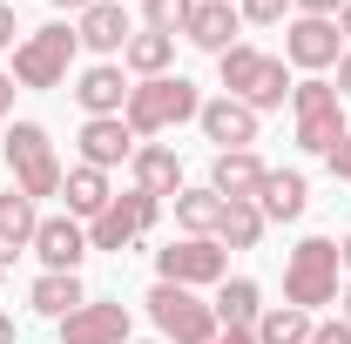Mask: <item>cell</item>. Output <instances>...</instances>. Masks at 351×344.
<instances>
[{
	"instance_id": "cell-21",
	"label": "cell",
	"mask_w": 351,
	"mask_h": 344,
	"mask_svg": "<svg viewBox=\"0 0 351 344\" xmlns=\"http://www.w3.org/2000/svg\"><path fill=\"white\" fill-rule=\"evenodd\" d=\"M27 304H34L41 317H54V324H61L68 310H82V304H88L82 270H41V277H34V291H27Z\"/></svg>"
},
{
	"instance_id": "cell-11",
	"label": "cell",
	"mask_w": 351,
	"mask_h": 344,
	"mask_svg": "<svg viewBox=\"0 0 351 344\" xmlns=\"http://www.w3.org/2000/svg\"><path fill=\"white\" fill-rule=\"evenodd\" d=\"M61 344H129V304L88 297L82 310L61 317Z\"/></svg>"
},
{
	"instance_id": "cell-32",
	"label": "cell",
	"mask_w": 351,
	"mask_h": 344,
	"mask_svg": "<svg viewBox=\"0 0 351 344\" xmlns=\"http://www.w3.org/2000/svg\"><path fill=\"white\" fill-rule=\"evenodd\" d=\"M324 162H331V175H338V182L351 189V135L338 142V149H331V156H324Z\"/></svg>"
},
{
	"instance_id": "cell-12",
	"label": "cell",
	"mask_w": 351,
	"mask_h": 344,
	"mask_svg": "<svg viewBox=\"0 0 351 344\" xmlns=\"http://www.w3.org/2000/svg\"><path fill=\"white\" fill-rule=\"evenodd\" d=\"M75 142H82V162H88V169H101V175L122 169V162L135 156V129L122 122V115H88Z\"/></svg>"
},
{
	"instance_id": "cell-31",
	"label": "cell",
	"mask_w": 351,
	"mask_h": 344,
	"mask_svg": "<svg viewBox=\"0 0 351 344\" xmlns=\"http://www.w3.org/2000/svg\"><path fill=\"white\" fill-rule=\"evenodd\" d=\"M304 344H351V324H345V317H331V324H317Z\"/></svg>"
},
{
	"instance_id": "cell-42",
	"label": "cell",
	"mask_w": 351,
	"mask_h": 344,
	"mask_svg": "<svg viewBox=\"0 0 351 344\" xmlns=\"http://www.w3.org/2000/svg\"><path fill=\"white\" fill-rule=\"evenodd\" d=\"M338 304H345V310H338V317H345V324H351V284H345V297H338Z\"/></svg>"
},
{
	"instance_id": "cell-9",
	"label": "cell",
	"mask_w": 351,
	"mask_h": 344,
	"mask_svg": "<svg viewBox=\"0 0 351 344\" xmlns=\"http://www.w3.org/2000/svg\"><path fill=\"white\" fill-rule=\"evenodd\" d=\"M230 277V250L217 236H182L169 250H156V284H182V291H203Z\"/></svg>"
},
{
	"instance_id": "cell-22",
	"label": "cell",
	"mask_w": 351,
	"mask_h": 344,
	"mask_svg": "<svg viewBox=\"0 0 351 344\" xmlns=\"http://www.w3.org/2000/svg\"><path fill=\"white\" fill-rule=\"evenodd\" d=\"M169 61H176V34H156V27H135L129 47H122V68H129V75H142V82L169 75Z\"/></svg>"
},
{
	"instance_id": "cell-28",
	"label": "cell",
	"mask_w": 351,
	"mask_h": 344,
	"mask_svg": "<svg viewBox=\"0 0 351 344\" xmlns=\"http://www.w3.org/2000/svg\"><path fill=\"white\" fill-rule=\"evenodd\" d=\"M317 324H311V310H298V304H270L257 317V344H304Z\"/></svg>"
},
{
	"instance_id": "cell-43",
	"label": "cell",
	"mask_w": 351,
	"mask_h": 344,
	"mask_svg": "<svg viewBox=\"0 0 351 344\" xmlns=\"http://www.w3.org/2000/svg\"><path fill=\"white\" fill-rule=\"evenodd\" d=\"M0 284H7V250H0Z\"/></svg>"
},
{
	"instance_id": "cell-6",
	"label": "cell",
	"mask_w": 351,
	"mask_h": 344,
	"mask_svg": "<svg viewBox=\"0 0 351 344\" xmlns=\"http://www.w3.org/2000/svg\"><path fill=\"white\" fill-rule=\"evenodd\" d=\"M7 175H14V189L21 196H61V156H54V142H47L41 122H14L7 129Z\"/></svg>"
},
{
	"instance_id": "cell-16",
	"label": "cell",
	"mask_w": 351,
	"mask_h": 344,
	"mask_svg": "<svg viewBox=\"0 0 351 344\" xmlns=\"http://www.w3.org/2000/svg\"><path fill=\"white\" fill-rule=\"evenodd\" d=\"M75 34H82L88 54H122L135 27H129V7L122 0H95L88 14H75Z\"/></svg>"
},
{
	"instance_id": "cell-19",
	"label": "cell",
	"mask_w": 351,
	"mask_h": 344,
	"mask_svg": "<svg viewBox=\"0 0 351 344\" xmlns=\"http://www.w3.org/2000/svg\"><path fill=\"white\" fill-rule=\"evenodd\" d=\"M129 88L135 82L115 68V61H95L82 82H75V101H82L88 115H122V108H129Z\"/></svg>"
},
{
	"instance_id": "cell-13",
	"label": "cell",
	"mask_w": 351,
	"mask_h": 344,
	"mask_svg": "<svg viewBox=\"0 0 351 344\" xmlns=\"http://www.w3.org/2000/svg\"><path fill=\"white\" fill-rule=\"evenodd\" d=\"M196 129L217 142V156H230V149H250V142H257V108H243V101L217 95V101H203V108H196Z\"/></svg>"
},
{
	"instance_id": "cell-36",
	"label": "cell",
	"mask_w": 351,
	"mask_h": 344,
	"mask_svg": "<svg viewBox=\"0 0 351 344\" xmlns=\"http://www.w3.org/2000/svg\"><path fill=\"white\" fill-rule=\"evenodd\" d=\"M14 95H21V82H14V75L0 68V115H14Z\"/></svg>"
},
{
	"instance_id": "cell-20",
	"label": "cell",
	"mask_w": 351,
	"mask_h": 344,
	"mask_svg": "<svg viewBox=\"0 0 351 344\" xmlns=\"http://www.w3.org/2000/svg\"><path fill=\"white\" fill-rule=\"evenodd\" d=\"M304 203H311V182H304L298 169H270V175H263V189H257L263 223H298Z\"/></svg>"
},
{
	"instance_id": "cell-44",
	"label": "cell",
	"mask_w": 351,
	"mask_h": 344,
	"mask_svg": "<svg viewBox=\"0 0 351 344\" xmlns=\"http://www.w3.org/2000/svg\"><path fill=\"white\" fill-rule=\"evenodd\" d=\"M230 7H237V0H230Z\"/></svg>"
},
{
	"instance_id": "cell-8",
	"label": "cell",
	"mask_w": 351,
	"mask_h": 344,
	"mask_svg": "<svg viewBox=\"0 0 351 344\" xmlns=\"http://www.w3.org/2000/svg\"><path fill=\"white\" fill-rule=\"evenodd\" d=\"M162 223V196H142V189H129V196H108V210L88 223V250H135L149 230Z\"/></svg>"
},
{
	"instance_id": "cell-33",
	"label": "cell",
	"mask_w": 351,
	"mask_h": 344,
	"mask_svg": "<svg viewBox=\"0 0 351 344\" xmlns=\"http://www.w3.org/2000/svg\"><path fill=\"white\" fill-rule=\"evenodd\" d=\"M14 34H21V21H14V0H0V54L14 47Z\"/></svg>"
},
{
	"instance_id": "cell-30",
	"label": "cell",
	"mask_w": 351,
	"mask_h": 344,
	"mask_svg": "<svg viewBox=\"0 0 351 344\" xmlns=\"http://www.w3.org/2000/svg\"><path fill=\"white\" fill-rule=\"evenodd\" d=\"M291 7H298V0H237V14H243V21H257V27H277Z\"/></svg>"
},
{
	"instance_id": "cell-38",
	"label": "cell",
	"mask_w": 351,
	"mask_h": 344,
	"mask_svg": "<svg viewBox=\"0 0 351 344\" xmlns=\"http://www.w3.org/2000/svg\"><path fill=\"white\" fill-rule=\"evenodd\" d=\"M338 34H345V47H351V0L338 7Z\"/></svg>"
},
{
	"instance_id": "cell-27",
	"label": "cell",
	"mask_w": 351,
	"mask_h": 344,
	"mask_svg": "<svg viewBox=\"0 0 351 344\" xmlns=\"http://www.w3.org/2000/svg\"><path fill=\"white\" fill-rule=\"evenodd\" d=\"M217 216H223V196L203 182V189H176V223L189 236H217Z\"/></svg>"
},
{
	"instance_id": "cell-24",
	"label": "cell",
	"mask_w": 351,
	"mask_h": 344,
	"mask_svg": "<svg viewBox=\"0 0 351 344\" xmlns=\"http://www.w3.org/2000/svg\"><path fill=\"white\" fill-rule=\"evenodd\" d=\"M34 230H41V210H34V196L7 189V196H0V250H7V257H14V250H27V243H34Z\"/></svg>"
},
{
	"instance_id": "cell-7",
	"label": "cell",
	"mask_w": 351,
	"mask_h": 344,
	"mask_svg": "<svg viewBox=\"0 0 351 344\" xmlns=\"http://www.w3.org/2000/svg\"><path fill=\"white\" fill-rule=\"evenodd\" d=\"M149 317H156V331L162 344H217V304H203L196 291H182V284H156L149 291Z\"/></svg>"
},
{
	"instance_id": "cell-39",
	"label": "cell",
	"mask_w": 351,
	"mask_h": 344,
	"mask_svg": "<svg viewBox=\"0 0 351 344\" xmlns=\"http://www.w3.org/2000/svg\"><path fill=\"white\" fill-rule=\"evenodd\" d=\"M47 7H68V14H88L95 0H47Z\"/></svg>"
},
{
	"instance_id": "cell-29",
	"label": "cell",
	"mask_w": 351,
	"mask_h": 344,
	"mask_svg": "<svg viewBox=\"0 0 351 344\" xmlns=\"http://www.w3.org/2000/svg\"><path fill=\"white\" fill-rule=\"evenodd\" d=\"M189 7H196V0H142V27H156V34H182Z\"/></svg>"
},
{
	"instance_id": "cell-25",
	"label": "cell",
	"mask_w": 351,
	"mask_h": 344,
	"mask_svg": "<svg viewBox=\"0 0 351 344\" xmlns=\"http://www.w3.org/2000/svg\"><path fill=\"white\" fill-rule=\"evenodd\" d=\"M257 317H263L257 277H223L217 284V324H250V331H257Z\"/></svg>"
},
{
	"instance_id": "cell-10",
	"label": "cell",
	"mask_w": 351,
	"mask_h": 344,
	"mask_svg": "<svg viewBox=\"0 0 351 344\" xmlns=\"http://www.w3.org/2000/svg\"><path fill=\"white\" fill-rule=\"evenodd\" d=\"M338 54H345V34H338V21L298 14V21L284 27V61H291V68H304V75H324V68H338Z\"/></svg>"
},
{
	"instance_id": "cell-41",
	"label": "cell",
	"mask_w": 351,
	"mask_h": 344,
	"mask_svg": "<svg viewBox=\"0 0 351 344\" xmlns=\"http://www.w3.org/2000/svg\"><path fill=\"white\" fill-rule=\"evenodd\" d=\"M0 344H14V317L7 310H0Z\"/></svg>"
},
{
	"instance_id": "cell-35",
	"label": "cell",
	"mask_w": 351,
	"mask_h": 344,
	"mask_svg": "<svg viewBox=\"0 0 351 344\" xmlns=\"http://www.w3.org/2000/svg\"><path fill=\"white\" fill-rule=\"evenodd\" d=\"M217 344H257V331H250V324H223Z\"/></svg>"
},
{
	"instance_id": "cell-37",
	"label": "cell",
	"mask_w": 351,
	"mask_h": 344,
	"mask_svg": "<svg viewBox=\"0 0 351 344\" xmlns=\"http://www.w3.org/2000/svg\"><path fill=\"white\" fill-rule=\"evenodd\" d=\"M331 88H338V95H345V101H351V47H345V54H338V82H331Z\"/></svg>"
},
{
	"instance_id": "cell-26",
	"label": "cell",
	"mask_w": 351,
	"mask_h": 344,
	"mask_svg": "<svg viewBox=\"0 0 351 344\" xmlns=\"http://www.w3.org/2000/svg\"><path fill=\"white\" fill-rule=\"evenodd\" d=\"M217 243H223V250H257V243H263V210H257V203H223Z\"/></svg>"
},
{
	"instance_id": "cell-4",
	"label": "cell",
	"mask_w": 351,
	"mask_h": 344,
	"mask_svg": "<svg viewBox=\"0 0 351 344\" xmlns=\"http://www.w3.org/2000/svg\"><path fill=\"white\" fill-rule=\"evenodd\" d=\"M75 54H82V34H75L68 21H47L27 41H14V68H7V75L21 88H61L68 68H75Z\"/></svg>"
},
{
	"instance_id": "cell-2",
	"label": "cell",
	"mask_w": 351,
	"mask_h": 344,
	"mask_svg": "<svg viewBox=\"0 0 351 344\" xmlns=\"http://www.w3.org/2000/svg\"><path fill=\"white\" fill-rule=\"evenodd\" d=\"M196 108H203V95H196L189 75H156V82H135V88H129L122 122L135 129V142H149V135H162V129L196 122Z\"/></svg>"
},
{
	"instance_id": "cell-15",
	"label": "cell",
	"mask_w": 351,
	"mask_h": 344,
	"mask_svg": "<svg viewBox=\"0 0 351 344\" xmlns=\"http://www.w3.org/2000/svg\"><path fill=\"white\" fill-rule=\"evenodd\" d=\"M34 257H41L47 270H82L88 223H75V216H41V230H34Z\"/></svg>"
},
{
	"instance_id": "cell-1",
	"label": "cell",
	"mask_w": 351,
	"mask_h": 344,
	"mask_svg": "<svg viewBox=\"0 0 351 344\" xmlns=\"http://www.w3.org/2000/svg\"><path fill=\"white\" fill-rule=\"evenodd\" d=\"M217 75H223V95L243 101V108H284L291 95V75H284V54H263V47L237 41L230 54H217Z\"/></svg>"
},
{
	"instance_id": "cell-5",
	"label": "cell",
	"mask_w": 351,
	"mask_h": 344,
	"mask_svg": "<svg viewBox=\"0 0 351 344\" xmlns=\"http://www.w3.org/2000/svg\"><path fill=\"white\" fill-rule=\"evenodd\" d=\"M291 122H298V149L311 156H331L338 142H345V95L324 82V75H311V82L291 88Z\"/></svg>"
},
{
	"instance_id": "cell-17",
	"label": "cell",
	"mask_w": 351,
	"mask_h": 344,
	"mask_svg": "<svg viewBox=\"0 0 351 344\" xmlns=\"http://www.w3.org/2000/svg\"><path fill=\"white\" fill-rule=\"evenodd\" d=\"M129 175L142 196H162V203H176V189H182V162H176L169 142H142L129 156Z\"/></svg>"
},
{
	"instance_id": "cell-40",
	"label": "cell",
	"mask_w": 351,
	"mask_h": 344,
	"mask_svg": "<svg viewBox=\"0 0 351 344\" xmlns=\"http://www.w3.org/2000/svg\"><path fill=\"white\" fill-rule=\"evenodd\" d=\"M338 263H345V270H351V230H345V236H338Z\"/></svg>"
},
{
	"instance_id": "cell-23",
	"label": "cell",
	"mask_w": 351,
	"mask_h": 344,
	"mask_svg": "<svg viewBox=\"0 0 351 344\" xmlns=\"http://www.w3.org/2000/svg\"><path fill=\"white\" fill-rule=\"evenodd\" d=\"M61 196H68V216H75V223H95V216L108 210V196H115V189H108V175L101 169H68L61 175Z\"/></svg>"
},
{
	"instance_id": "cell-3",
	"label": "cell",
	"mask_w": 351,
	"mask_h": 344,
	"mask_svg": "<svg viewBox=\"0 0 351 344\" xmlns=\"http://www.w3.org/2000/svg\"><path fill=\"white\" fill-rule=\"evenodd\" d=\"M338 277H345L338 243H331V236H304V243L284 257V304L324 310V304H338Z\"/></svg>"
},
{
	"instance_id": "cell-18",
	"label": "cell",
	"mask_w": 351,
	"mask_h": 344,
	"mask_svg": "<svg viewBox=\"0 0 351 344\" xmlns=\"http://www.w3.org/2000/svg\"><path fill=\"white\" fill-rule=\"evenodd\" d=\"M263 156L257 149H230V156H217V169H210V189H217L223 203H257V189H263Z\"/></svg>"
},
{
	"instance_id": "cell-34",
	"label": "cell",
	"mask_w": 351,
	"mask_h": 344,
	"mask_svg": "<svg viewBox=\"0 0 351 344\" xmlns=\"http://www.w3.org/2000/svg\"><path fill=\"white\" fill-rule=\"evenodd\" d=\"M345 0H298V14H317V21H338Z\"/></svg>"
},
{
	"instance_id": "cell-14",
	"label": "cell",
	"mask_w": 351,
	"mask_h": 344,
	"mask_svg": "<svg viewBox=\"0 0 351 344\" xmlns=\"http://www.w3.org/2000/svg\"><path fill=\"white\" fill-rule=\"evenodd\" d=\"M237 21H243V14H237L230 0H196L189 21H182V41L203 47V54H230V47H237Z\"/></svg>"
}]
</instances>
